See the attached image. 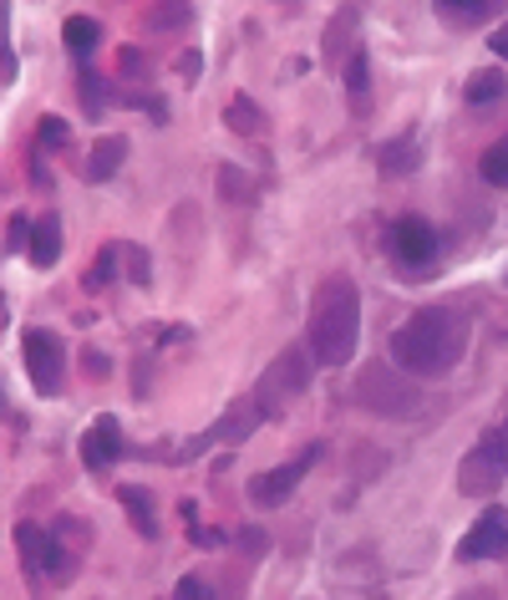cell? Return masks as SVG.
Here are the masks:
<instances>
[{"label": "cell", "instance_id": "obj_1", "mask_svg": "<svg viewBox=\"0 0 508 600\" xmlns=\"http://www.w3.org/2000/svg\"><path fill=\"white\" fill-rule=\"evenodd\" d=\"M362 347V291L346 275L316 285L306 316V351L316 357V367H346Z\"/></svg>", "mask_w": 508, "mask_h": 600}, {"label": "cell", "instance_id": "obj_2", "mask_svg": "<svg viewBox=\"0 0 508 600\" xmlns=\"http://www.w3.org/2000/svg\"><path fill=\"white\" fill-rule=\"evenodd\" d=\"M463 347H468V320L448 306H428L397 326L391 361L407 367L412 377H442L463 361Z\"/></svg>", "mask_w": 508, "mask_h": 600}, {"label": "cell", "instance_id": "obj_3", "mask_svg": "<svg viewBox=\"0 0 508 600\" xmlns=\"http://www.w3.org/2000/svg\"><path fill=\"white\" fill-rule=\"evenodd\" d=\"M15 555H21V575H26L36 590H52V586H67L77 575V555H71L56 534H46L41 524L21 520L15 524Z\"/></svg>", "mask_w": 508, "mask_h": 600}, {"label": "cell", "instance_id": "obj_4", "mask_svg": "<svg viewBox=\"0 0 508 600\" xmlns=\"http://www.w3.org/2000/svg\"><path fill=\"white\" fill-rule=\"evenodd\" d=\"M504 479H508V433L494 427V433H483L468 454H463V463H457V489L468 499H488L504 489Z\"/></svg>", "mask_w": 508, "mask_h": 600}, {"label": "cell", "instance_id": "obj_5", "mask_svg": "<svg viewBox=\"0 0 508 600\" xmlns=\"http://www.w3.org/2000/svg\"><path fill=\"white\" fill-rule=\"evenodd\" d=\"M310 351L306 347H290V351H280V357L265 367V377H259V388H254V402L265 407V417H275V413H285L295 397H306V388H310Z\"/></svg>", "mask_w": 508, "mask_h": 600}, {"label": "cell", "instance_id": "obj_6", "mask_svg": "<svg viewBox=\"0 0 508 600\" xmlns=\"http://www.w3.org/2000/svg\"><path fill=\"white\" fill-rule=\"evenodd\" d=\"M21 361H26V377L41 397H56V392H62V377H67V341H62L56 331L31 326V331L21 336Z\"/></svg>", "mask_w": 508, "mask_h": 600}, {"label": "cell", "instance_id": "obj_7", "mask_svg": "<svg viewBox=\"0 0 508 600\" xmlns=\"http://www.w3.org/2000/svg\"><path fill=\"white\" fill-rule=\"evenodd\" d=\"M387 244H391V260H397V265H407V270L432 265V260H438V250H442L438 229H432L422 214H401L397 225H391Z\"/></svg>", "mask_w": 508, "mask_h": 600}, {"label": "cell", "instance_id": "obj_8", "mask_svg": "<svg viewBox=\"0 0 508 600\" xmlns=\"http://www.w3.org/2000/svg\"><path fill=\"white\" fill-rule=\"evenodd\" d=\"M457 560L473 565V560H508V509L488 504L478 514L468 534H463V545H457Z\"/></svg>", "mask_w": 508, "mask_h": 600}, {"label": "cell", "instance_id": "obj_9", "mask_svg": "<svg viewBox=\"0 0 508 600\" xmlns=\"http://www.w3.org/2000/svg\"><path fill=\"white\" fill-rule=\"evenodd\" d=\"M321 458V448H306L300 458H290V463H280V468H269V473H254L250 479V499L259 509H280V504H290V494L300 489V479H306V468Z\"/></svg>", "mask_w": 508, "mask_h": 600}, {"label": "cell", "instance_id": "obj_10", "mask_svg": "<svg viewBox=\"0 0 508 600\" xmlns=\"http://www.w3.org/2000/svg\"><path fill=\"white\" fill-rule=\"evenodd\" d=\"M81 463L92 468V473H102V468H112L122 458V423L112 413H102L87 433H81Z\"/></svg>", "mask_w": 508, "mask_h": 600}, {"label": "cell", "instance_id": "obj_11", "mask_svg": "<svg viewBox=\"0 0 508 600\" xmlns=\"http://www.w3.org/2000/svg\"><path fill=\"white\" fill-rule=\"evenodd\" d=\"M259 423H265V407H259L254 397H244V402H234L214 427H209V443H244Z\"/></svg>", "mask_w": 508, "mask_h": 600}, {"label": "cell", "instance_id": "obj_12", "mask_svg": "<svg viewBox=\"0 0 508 600\" xmlns=\"http://www.w3.org/2000/svg\"><path fill=\"white\" fill-rule=\"evenodd\" d=\"M26 260L36 270H52L56 260H62V219H56V214H41V219H31Z\"/></svg>", "mask_w": 508, "mask_h": 600}, {"label": "cell", "instance_id": "obj_13", "mask_svg": "<svg viewBox=\"0 0 508 600\" xmlns=\"http://www.w3.org/2000/svg\"><path fill=\"white\" fill-rule=\"evenodd\" d=\"M118 504H122V514L133 520V530L143 534V539H153V534H158V509H153V494H147L143 483H122Z\"/></svg>", "mask_w": 508, "mask_h": 600}, {"label": "cell", "instance_id": "obj_14", "mask_svg": "<svg viewBox=\"0 0 508 600\" xmlns=\"http://www.w3.org/2000/svg\"><path fill=\"white\" fill-rule=\"evenodd\" d=\"M224 128H229L234 138H265L269 118L259 112V102H254L250 92H234V102L224 107Z\"/></svg>", "mask_w": 508, "mask_h": 600}, {"label": "cell", "instance_id": "obj_15", "mask_svg": "<svg viewBox=\"0 0 508 600\" xmlns=\"http://www.w3.org/2000/svg\"><path fill=\"white\" fill-rule=\"evenodd\" d=\"M122 159H128V138H97L92 159H87V184H108L112 174L122 168Z\"/></svg>", "mask_w": 508, "mask_h": 600}, {"label": "cell", "instance_id": "obj_16", "mask_svg": "<svg viewBox=\"0 0 508 600\" xmlns=\"http://www.w3.org/2000/svg\"><path fill=\"white\" fill-rule=\"evenodd\" d=\"M346 92H351V107L366 118V112H372V62H366L362 46L346 52Z\"/></svg>", "mask_w": 508, "mask_h": 600}, {"label": "cell", "instance_id": "obj_17", "mask_svg": "<svg viewBox=\"0 0 508 600\" xmlns=\"http://www.w3.org/2000/svg\"><path fill=\"white\" fill-rule=\"evenodd\" d=\"M376 163H382V174L387 178H407V174H417L422 148H417V138H397V143H387L382 153H376Z\"/></svg>", "mask_w": 508, "mask_h": 600}, {"label": "cell", "instance_id": "obj_18", "mask_svg": "<svg viewBox=\"0 0 508 600\" xmlns=\"http://www.w3.org/2000/svg\"><path fill=\"white\" fill-rule=\"evenodd\" d=\"M62 41H67V52L77 62H92L97 41H102V26H97L92 15H67V26H62Z\"/></svg>", "mask_w": 508, "mask_h": 600}, {"label": "cell", "instance_id": "obj_19", "mask_svg": "<svg viewBox=\"0 0 508 600\" xmlns=\"http://www.w3.org/2000/svg\"><path fill=\"white\" fill-rule=\"evenodd\" d=\"M122 275V244H102V250H97V265L87 270V291H108L112 281H118Z\"/></svg>", "mask_w": 508, "mask_h": 600}, {"label": "cell", "instance_id": "obj_20", "mask_svg": "<svg viewBox=\"0 0 508 600\" xmlns=\"http://www.w3.org/2000/svg\"><path fill=\"white\" fill-rule=\"evenodd\" d=\"M188 0H153V6H147V15H143V26L147 31H178L188 21Z\"/></svg>", "mask_w": 508, "mask_h": 600}, {"label": "cell", "instance_id": "obj_21", "mask_svg": "<svg viewBox=\"0 0 508 600\" xmlns=\"http://www.w3.org/2000/svg\"><path fill=\"white\" fill-rule=\"evenodd\" d=\"M504 92H508V81H504V72H494V67L473 72V77H468V102L473 107H494Z\"/></svg>", "mask_w": 508, "mask_h": 600}, {"label": "cell", "instance_id": "obj_22", "mask_svg": "<svg viewBox=\"0 0 508 600\" xmlns=\"http://www.w3.org/2000/svg\"><path fill=\"white\" fill-rule=\"evenodd\" d=\"M81 67V97H87V118H102V107H108V81L92 72V62H77Z\"/></svg>", "mask_w": 508, "mask_h": 600}, {"label": "cell", "instance_id": "obj_23", "mask_svg": "<svg viewBox=\"0 0 508 600\" xmlns=\"http://www.w3.org/2000/svg\"><path fill=\"white\" fill-rule=\"evenodd\" d=\"M71 143V128L56 112H46V118L36 122V148H46V153H56V148H67Z\"/></svg>", "mask_w": 508, "mask_h": 600}, {"label": "cell", "instance_id": "obj_24", "mask_svg": "<svg viewBox=\"0 0 508 600\" xmlns=\"http://www.w3.org/2000/svg\"><path fill=\"white\" fill-rule=\"evenodd\" d=\"M122 275H128L133 285H153V260H147V250L122 244Z\"/></svg>", "mask_w": 508, "mask_h": 600}, {"label": "cell", "instance_id": "obj_25", "mask_svg": "<svg viewBox=\"0 0 508 600\" xmlns=\"http://www.w3.org/2000/svg\"><path fill=\"white\" fill-rule=\"evenodd\" d=\"M478 168H483V178H488L494 188H508V138H504V143H494L488 153H483Z\"/></svg>", "mask_w": 508, "mask_h": 600}, {"label": "cell", "instance_id": "obj_26", "mask_svg": "<svg viewBox=\"0 0 508 600\" xmlns=\"http://www.w3.org/2000/svg\"><path fill=\"white\" fill-rule=\"evenodd\" d=\"M0 77H15V46H11V0H0Z\"/></svg>", "mask_w": 508, "mask_h": 600}, {"label": "cell", "instance_id": "obj_27", "mask_svg": "<svg viewBox=\"0 0 508 600\" xmlns=\"http://www.w3.org/2000/svg\"><path fill=\"white\" fill-rule=\"evenodd\" d=\"M56 539L71 549V539H77V549H87V539H92V530H87V520H71V514H62L56 520Z\"/></svg>", "mask_w": 508, "mask_h": 600}, {"label": "cell", "instance_id": "obj_28", "mask_svg": "<svg viewBox=\"0 0 508 600\" xmlns=\"http://www.w3.org/2000/svg\"><path fill=\"white\" fill-rule=\"evenodd\" d=\"M174 600H219V596H214V586H209L203 575H184V580L174 586Z\"/></svg>", "mask_w": 508, "mask_h": 600}, {"label": "cell", "instance_id": "obj_29", "mask_svg": "<svg viewBox=\"0 0 508 600\" xmlns=\"http://www.w3.org/2000/svg\"><path fill=\"white\" fill-rule=\"evenodd\" d=\"M219 194H224V199H250V184H244V174H240V168H229V163H224V168H219Z\"/></svg>", "mask_w": 508, "mask_h": 600}, {"label": "cell", "instance_id": "obj_30", "mask_svg": "<svg viewBox=\"0 0 508 600\" xmlns=\"http://www.w3.org/2000/svg\"><path fill=\"white\" fill-rule=\"evenodd\" d=\"M442 15H457V21H468V15H483L488 11V0H438Z\"/></svg>", "mask_w": 508, "mask_h": 600}, {"label": "cell", "instance_id": "obj_31", "mask_svg": "<svg viewBox=\"0 0 508 600\" xmlns=\"http://www.w3.org/2000/svg\"><path fill=\"white\" fill-rule=\"evenodd\" d=\"M118 72H122V77H143V72H147V56L137 52V46H122V52H118Z\"/></svg>", "mask_w": 508, "mask_h": 600}, {"label": "cell", "instance_id": "obj_32", "mask_svg": "<svg viewBox=\"0 0 508 600\" xmlns=\"http://www.w3.org/2000/svg\"><path fill=\"white\" fill-rule=\"evenodd\" d=\"M31 240V219L26 214H11V234H5V250H26Z\"/></svg>", "mask_w": 508, "mask_h": 600}, {"label": "cell", "instance_id": "obj_33", "mask_svg": "<svg viewBox=\"0 0 508 600\" xmlns=\"http://www.w3.org/2000/svg\"><path fill=\"white\" fill-rule=\"evenodd\" d=\"M199 72H203V56H199V52H184V62H178V77H184V81H199Z\"/></svg>", "mask_w": 508, "mask_h": 600}, {"label": "cell", "instance_id": "obj_34", "mask_svg": "<svg viewBox=\"0 0 508 600\" xmlns=\"http://www.w3.org/2000/svg\"><path fill=\"white\" fill-rule=\"evenodd\" d=\"M133 107H143L147 118H158V122H163V118H168V107H163V102H158V97H133Z\"/></svg>", "mask_w": 508, "mask_h": 600}, {"label": "cell", "instance_id": "obj_35", "mask_svg": "<svg viewBox=\"0 0 508 600\" xmlns=\"http://www.w3.org/2000/svg\"><path fill=\"white\" fill-rule=\"evenodd\" d=\"M488 52H494V56H504V62H508V26H498L494 36H488Z\"/></svg>", "mask_w": 508, "mask_h": 600}, {"label": "cell", "instance_id": "obj_36", "mask_svg": "<svg viewBox=\"0 0 508 600\" xmlns=\"http://www.w3.org/2000/svg\"><path fill=\"white\" fill-rule=\"evenodd\" d=\"M81 361H87V372H92V377H102V372H108V357H102V351H87V357H81Z\"/></svg>", "mask_w": 508, "mask_h": 600}, {"label": "cell", "instance_id": "obj_37", "mask_svg": "<svg viewBox=\"0 0 508 600\" xmlns=\"http://www.w3.org/2000/svg\"><path fill=\"white\" fill-rule=\"evenodd\" d=\"M244 549H250V555H259V549H265V534H254V530H244Z\"/></svg>", "mask_w": 508, "mask_h": 600}, {"label": "cell", "instance_id": "obj_38", "mask_svg": "<svg viewBox=\"0 0 508 600\" xmlns=\"http://www.w3.org/2000/svg\"><path fill=\"white\" fill-rule=\"evenodd\" d=\"M31 184H36V188H52V174H46L41 163H31Z\"/></svg>", "mask_w": 508, "mask_h": 600}, {"label": "cell", "instance_id": "obj_39", "mask_svg": "<svg viewBox=\"0 0 508 600\" xmlns=\"http://www.w3.org/2000/svg\"><path fill=\"white\" fill-rule=\"evenodd\" d=\"M0 413H5V388H0Z\"/></svg>", "mask_w": 508, "mask_h": 600}, {"label": "cell", "instance_id": "obj_40", "mask_svg": "<svg viewBox=\"0 0 508 600\" xmlns=\"http://www.w3.org/2000/svg\"><path fill=\"white\" fill-rule=\"evenodd\" d=\"M504 433H508V417H504Z\"/></svg>", "mask_w": 508, "mask_h": 600}]
</instances>
